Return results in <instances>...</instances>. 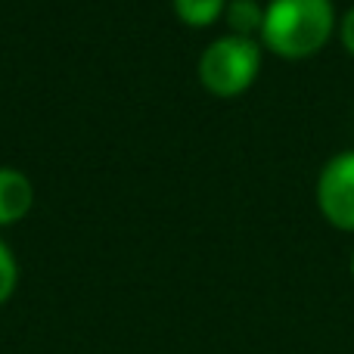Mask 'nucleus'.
I'll use <instances>...</instances> for the list:
<instances>
[{
    "instance_id": "9",
    "label": "nucleus",
    "mask_w": 354,
    "mask_h": 354,
    "mask_svg": "<svg viewBox=\"0 0 354 354\" xmlns=\"http://www.w3.org/2000/svg\"><path fill=\"white\" fill-rule=\"evenodd\" d=\"M351 274H354V255H351Z\"/></svg>"
},
{
    "instance_id": "7",
    "label": "nucleus",
    "mask_w": 354,
    "mask_h": 354,
    "mask_svg": "<svg viewBox=\"0 0 354 354\" xmlns=\"http://www.w3.org/2000/svg\"><path fill=\"white\" fill-rule=\"evenodd\" d=\"M12 286H16V261H12L10 249L0 243V301L10 299Z\"/></svg>"
},
{
    "instance_id": "8",
    "label": "nucleus",
    "mask_w": 354,
    "mask_h": 354,
    "mask_svg": "<svg viewBox=\"0 0 354 354\" xmlns=\"http://www.w3.org/2000/svg\"><path fill=\"white\" fill-rule=\"evenodd\" d=\"M342 41H345V47L354 53V6L345 12V19H342Z\"/></svg>"
},
{
    "instance_id": "4",
    "label": "nucleus",
    "mask_w": 354,
    "mask_h": 354,
    "mask_svg": "<svg viewBox=\"0 0 354 354\" xmlns=\"http://www.w3.org/2000/svg\"><path fill=\"white\" fill-rule=\"evenodd\" d=\"M31 205V183L12 168H0V224L19 221Z\"/></svg>"
},
{
    "instance_id": "6",
    "label": "nucleus",
    "mask_w": 354,
    "mask_h": 354,
    "mask_svg": "<svg viewBox=\"0 0 354 354\" xmlns=\"http://www.w3.org/2000/svg\"><path fill=\"white\" fill-rule=\"evenodd\" d=\"M224 0H174V10L183 22L189 25H208L212 19H218Z\"/></svg>"
},
{
    "instance_id": "5",
    "label": "nucleus",
    "mask_w": 354,
    "mask_h": 354,
    "mask_svg": "<svg viewBox=\"0 0 354 354\" xmlns=\"http://www.w3.org/2000/svg\"><path fill=\"white\" fill-rule=\"evenodd\" d=\"M227 22L233 25V31H236L239 37H249L252 31L264 25V10L255 0H233V3L227 6Z\"/></svg>"
},
{
    "instance_id": "3",
    "label": "nucleus",
    "mask_w": 354,
    "mask_h": 354,
    "mask_svg": "<svg viewBox=\"0 0 354 354\" xmlns=\"http://www.w3.org/2000/svg\"><path fill=\"white\" fill-rule=\"evenodd\" d=\"M320 208L336 227L354 230V149L333 156L320 171Z\"/></svg>"
},
{
    "instance_id": "2",
    "label": "nucleus",
    "mask_w": 354,
    "mask_h": 354,
    "mask_svg": "<svg viewBox=\"0 0 354 354\" xmlns=\"http://www.w3.org/2000/svg\"><path fill=\"white\" fill-rule=\"evenodd\" d=\"M258 66H261V53L252 37H218L212 47L202 53L199 75L205 81L208 91L221 93V97H233V93L245 91L255 78Z\"/></svg>"
},
{
    "instance_id": "1",
    "label": "nucleus",
    "mask_w": 354,
    "mask_h": 354,
    "mask_svg": "<svg viewBox=\"0 0 354 354\" xmlns=\"http://www.w3.org/2000/svg\"><path fill=\"white\" fill-rule=\"evenodd\" d=\"M333 31L330 0H270L261 35L283 56H308L326 44Z\"/></svg>"
}]
</instances>
